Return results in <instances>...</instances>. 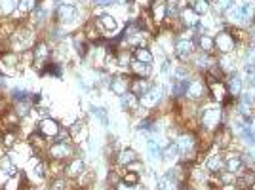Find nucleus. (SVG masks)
<instances>
[{"instance_id":"nucleus-1","label":"nucleus","mask_w":255,"mask_h":190,"mask_svg":"<svg viewBox=\"0 0 255 190\" xmlns=\"http://www.w3.org/2000/svg\"><path fill=\"white\" fill-rule=\"evenodd\" d=\"M223 118H225V108L219 103H211L200 110V126L202 130L207 133H213L219 126H223Z\"/></svg>"},{"instance_id":"nucleus-2","label":"nucleus","mask_w":255,"mask_h":190,"mask_svg":"<svg viewBox=\"0 0 255 190\" xmlns=\"http://www.w3.org/2000/svg\"><path fill=\"white\" fill-rule=\"evenodd\" d=\"M213 40H215V51H219V55H223V53H234L236 51V40H234V36L231 33V25H227L225 29H221L217 35L213 36Z\"/></svg>"},{"instance_id":"nucleus-3","label":"nucleus","mask_w":255,"mask_h":190,"mask_svg":"<svg viewBox=\"0 0 255 190\" xmlns=\"http://www.w3.org/2000/svg\"><path fill=\"white\" fill-rule=\"evenodd\" d=\"M234 142V133H232L231 126H219L217 130L213 131V144L219 150H229Z\"/></svg>"},{"instance_id":"nucleus-4","label":"nucleus","mask_w":255,"mask_h":190,"mask_svg":"<svg viewBox=\"0 0 255 190\" xmlns=\"http://www.w3.org/2000/svg\"><path fill=\"white\" fill-rule=\"evenodd\" d=\"M206 95H209L206 80H202V78H195V80H191V82H189L187 94H185V97H187L189 101H195V103H198V101H202Z\"/></svg>"},{"instance_id":"nucleus-5","label":"nucleus","mask_w":255,"mask_h":190,"mask_svg":"<svg viewBox=\"0 0 255 190\" xmlns=\"http://www.w3.org/2000/svg\"><path fill=\"white\" fill-rule=\"evenodd\" d=\"M195 49H196V42L193 38H177L175 44H173L175 55L183 61L191 59V57L195 55Z\"/></svg>"},{"instance_id":"nucleus-6","label":"nucleus","mask_w":255,"mask_h":190,"mask_svg":"<svg viewBox=\"0 0 255 190\" xmlns=\"http://www.w3.org/2000/svg\"><path fill=\"white\" fill-rule=\"evenodd\" d=\"M48 154L51 160H57V162H63L67 158H71L74 154V148L65 141H55L51 146L48 148Z\"/></svg>"},{"instance_id":"nucleus-7","label":"nucleus","mask_w":255,"mask_h":190,"mask_svg":"<svg viewBox=\"0 0 255 190\" xmlns=\"http://www.w3.org/2000/svg\"><path fill=\"white\" fill-rule=\"evenodd\" d=\"M78 15V10L73 2H61L57 6V12H55V17L59 23H73Z\"/></svg>"},{"instance_id":"nucleus-8","label":"nucleus","mask_w":255,"mask_h":190,"mask_svg":"<svg viewBox=\"0 0 255 190\" xmlns=\"http://www.w3.org/2000/svg\"><path fill=\"white\" fill-rule=\"evenodd\" d=\"M38 133H40L42 137H46V139H55V137H59V133H61L59 122H55L53 118L40 120V124H38Z\"/></svg>"},{"instance_id":"nucleus-9","label":"nucleus","mask_w":255,"mask_h":190,"mask_svg":"<svg viewBox=\"0 0 255 190\" xmlns=\"http://www.w3.org/2000/svg\"><path fill=\"white\" fill-rule=\"evenodd\" d=\"M207 92L213 97L215 103H223L227 97H229V90H227V84L225 80H213V82H207Z\"/></svg>"},{"instance_id":"nucleus-10","label":"nucleus","mask_w":255,"mask_h":190,"mask_svg":"<svg viewBox=\"0 0 255 190\" xmlns=\"http://www.w3.org/2000/svg\"><path fill=\"white\" fill-rule=\"evenodd\" d=\"M151 15H153V21L156 25L166 23V19H168V2L166 0H153Z\"/></svg>"},{"instance_id":"nucleus-11","label":"nucleus","mask_w":255,"mask_h":190,"mask_svg":"<svg viewBox=\"0 0 255 190\" xmlns=\"http://www.w3.org/2000/svg\"><path fill=\"white\" fill-rule=\"evenodd\" d=\"M162 88L160 86H153L149 92H147L143 97H139V103H141V107L145 108H154L158 107V103H160V99H162Z\"/></svg>"},{"instance_id":"nucleus-12","label":"nucleus","mask_w":255,"mask_h":190,"mask_svg":"<svg viewBox=\"0 0 255 190\" xmlns=\"http://www.w3.org/2000/svg\"><path fill=\"white\" fill-rule=\"evenodd\" d=\"M225 84H227V90H229V95L234 97V99H238L244 92V80L240 78V74L238 72H232L229 74L227 78H225Z\"/></svg>"},{"instance_id":"nucleus-13","label":"nucleus","mask_w":255,"mask_h":190,"mask_svg":"<svg viewBox=\"0 0 255 190\" xmlns=\"http://www.w3.org/2000/svg\"><path fill=\"white\" fill-rule=\"evenodd\" d=\"M12 42L15 51H23V49H27V48L33 44V33L29 29H21V31H17L13 35Z\"/></svg>"},{"instance_id":"nucleus-14","label":"nucleus","mask_w":255,"mask_h":190,"mask_svg":"<svg viewBox=\"0 0 255 190\" xmlns=\"http://www.w3.org/2000/svg\"><path fill=\"white\" fill-rule=\"evenodd\" d=\"M156 190H183V183L168 171L156 181Z\"/></svg>"},{"instance_id":"nucleus-15","label":"nucleus","mask_w":255,"mask_h":190,"mask_svg":"<svg viewBox=\"0 0 255 190\" xmlns=\"http://www.w3.org/2000/svg\"><path fill=\"white\" fill-rule=\"evenodd\" d=\"M196 46L202 53H207V55H213L215 53V40L209 33H202V35L196 36Z\"/></svg>"},{"instance_id":"nucleus-16","label":"nucleus","mask_w":255,"mask_h":190,"mask_svg":"<svg viewBox=\"0 0 255 190\" xmlns=\"http://www.w3.org/2000/svg\"><path fill=\"white\" fill-rule=\"evenodd\" d=\"M200 15L193 10V8H183L181 13H179V21H181V25L185 27V29H196L198 25H200V19H198Z\"/></svg>"},{"instance_id":"nucleus-17","label":"nucleus","mask_w":255,"mask_h":190,"mask_svg":"<svg viewBox=\"0 0 255 190\" xmlns=\"http://www.w3.org/2000/svg\"><path fill=\"white\" fill-rule=\"evenodd\" d=\"M130 80L132 78H128V76H114V78H110V92L114 95H118V97L128 94L130 92Z\"/></svg>"},{"instance_id":"nucleus-18","label":"nucleus","mask_w":255,"mask_h":190,"mask_svg":"<svg viewBox=\"0 0 255 190\" xmlns=\"http://www.w3.org/2000/svg\"><path fill=\"white\" fill-rule=\"evenodd\" d=\"M217 67L223 71L225 76H229L232 72H236V57L234 53H223L217 57Z\"/></svg>"},{"instance_id":"nucleus-19","label":"nucleus","mask_w":255,"mask_h":190,"mask_svg":"<svg viewBox=\"0 0 255 190\" xmlns=\"http://www.w3.org/2000/svg\"><path fill=\"white\" fill-rule=\"evenodd\" d=\"M65 173H67V177H71V179L82 177L86 173L84 160H82V158H73V160L69 162V166H65Z\"/></svg>"},{"instance_id":"nucleus-20","label":"nucleus","mask_w":255,"mask_h":190,"mask_svg":"<svg viewBox=\"0 0 255 190\" xmlns=\"http://www.w3.org/2000/svg\"><path fill=\"white\" fill-rule=\"evenodd\" d=\"M151 88H153V82L147 80V78H137L135 76L134 80H130V92L137 95V97H143Z\"/></svg>"},{"instance_id":"nucleus-21","label":"nucleus","mask_w":255,"mask_h":190,"mask_svg":"<svg viewBox=\"0 0 255 190\" xmlns=\"http://www.w3.org/2000/svg\"><path fill=\"white\" fill-rule=\"evenodd\" d=\"M206 169L209 171V173H219V171H223V169H225V156H223L221 150H219L217 154L207 156Z\"/></svg>"},{"instance_id":"nucleus-22","label":"nucleus","mask_w":255,"mask_h":190,"mask_svg":"<svg viewBox=\"0 0 255 190\" xmlns=\"http://www.w3.org/2000/svg\"><path fill=\"white\" fill-rule=\"evenodd\" d=\"M96 23L101 31H105V33H112V31H116L118 29V21H116V17H112L109 13H103V15H99L98 19H96Z\"/></svg>"},{"instance_id":"nucleus-23","label":"nucleus","mask_w":255,"mask_h":190,"mask_svg":"<svg viewBox=\"0 0 255 190\" xmlns=\"http://www.w3.org/2000/svg\"><path fill=\"white\" fill-rule=\"evenodd\" d=\"M116 162H118L120 166L128 167V166H132L134 162H139V156H137V152L132 150V148H124V150H120L118 156H116Z\"/></svg>"},{"instance_id":"nucleus-24","label":"nucleus","mask_w":255,"mask_h":190,"mask_svg":"<svg viewBox=\"0 0 255 190\" xmlns=\"http://www.w3.org/2000/svg\"><path fill=\"white\" fill-rule=\"evenodd\" d=\"M48 57H50L48 46H46L44 42H38L37 46H35V63L42 69V67L48 63Z\"/></svg>"},{"instance_id":"nucleus-25","label":"nucleus","mask_w":255,"mask_h":190,"mask_svg":"<svg viewBox=\"0 0 255 190\" xmlns=\"http://www.w3.org/2000/svg\"><path fill=\"white\" fill-rule=\"evenodd\" d=\"M120 103H122V107L126 108V110H130V112H135V110H139V107H141L139 97H137V95H134L132 92H128V94L122 95Z\"/></svg>"},{"instance_id":"nucleus-26","label":"nucleus","mask_w":255,"mask_h":190,"mask_svg":"<svg viewBox=\"0 0 255 190\" xmlns=\"http://www.w3.org/2000/svg\"><path fill=\"white\" fill-rule=\"evenodd\" d=\"M134 59L139 61V63H147V65H153V61H154V55H153V51H151V49H149L147 46L135 48V49H134Z\"/></svg>"},{"instance_id":"nucleus-27","label":"nucleus","mask_w":255,"mask_h":190,"mask_svg":"<svg viewBox=\"0 0 255 190\" xmlns=\"http://www.w3.org/2000/svg\"><path fill=\"white\" fill-rule=\"evenodd\" d=\"M130 65H132V72H134L137 78H149L151 72H153V67L147 65V63H139V61L134 59Z\"/></svg>"},{"instance_id":"nucleus-28","label":"nucleus","mask_w":255,"mask_h":190,"mask_svg":"<svg viewBox=\"0 0 255 190\" xmlns=\"http://www.w3.org/2000/svg\"><path fill=\"white\" fill-rule=\"evenodd\" d=\"M74 48H76V51H78L80 57H86L90 53V42L86 40V36L82 33L74 36Z\"/></svg>"},{"instance_id":"nucleus-29","label":"nucleus","mask_w":255,"mask_h":190,"mask_svg":"<svg viewBox=\"0 0 255 190\" xmlns=\"http://www.w3.org/2000/svg\"><path fill=\"white\" fill-rule=\"evenodd\" d=\"M162 158H164V160H168V162H177V160L181 158L177 144H175V142H170L166 148H162Z\"/></svg>"},{"instance_id":"nucleus-30","label":"nucleus","mask_w":255,"mask_h":190,"mask_svg":"<svg viewBox=\"0 0 255 190\" xmlns=\"http://www.w3.org/2000/svg\"><path fill=\"white\" fill-rule=\"evenodd\" d=\"M232 6H234V0H213V4H211L213 12L217 13V15H225Z\"/></svg>"},{"instance_id":"nucleus-31","label":"nucleus","mask_w":255,"mask_h":190,"mask_svg":"<svg viewBox=\"0 0 255 190\" xmlns=\"http://www.w3.org/2000/svg\"><path fill=\"white\" fill-rule=\"evenodd\" d=\"M0 169L6 171L10 177H15V175H17V167H15V164L12 162L10 156H2V158H0Z\"/></svg>"},{"instance_id":"nucleus-32","label":"nucleus","mask_w":255,"mask_h":190,"mask_svg":"<svg viewBox=\"0 0 255 190\" xmlns=\"http://www.w3.org/2000/svg\"><path fill=\"white\" fill-rule=\"evenodd\" d=\"M189 82H191V80H173V86H171V94H173V97H183V95L187 94Z\"/></svg>"},{"instance_id":"nucleus-33","label":"nucleus","mask_w":255,"mask_h":190,"mask_svg":"<svg viewBox=\"0 0 255 190\" xmlns=\"http://www.w3.org/2000/svg\"><path fill=\"white\" fill-rule=\"evenodd\" d=\"M191 8L202 17V15H206L211 10V4H209V0H193V6Z\"/></svg>"},{"instance_id":"nucleus-34","label":"nucleus","mask_w":255,"mask_h":190,"mask_svg":"<svg viewBox=\"0 0 255 190\" xmlns=\"http://www.w3.org/2000/svg\"><path fill=\"white\" fill-rule=\"evenodd\" d=\"M0 8L6 15H10L19 8V0H0Z\"/></svg>"},{"instance_id":"nucleus-35","label":"nucleus","mask_w":255,"mask_h":190,"mask_svg":"<svg viewBox=\"0 0 255 190\" xmlns=\"http://www.w3.org/2000/svg\"><path fill=\"white\" fill-rule=\"evenodd\" d=\"M31 107H33V103H31L29 99H27V101H17V105H15V114L25 118V116L31 112Z\"/></svg>"},{"instance_id":"nucleus-36","label":"nucleus","mask_w":255,"mask_h":190,"mask_svg":"<svg viewBox=\"0 0 255 190\" xmlns=\"http://www.w3.org/2000/svg\"><path fill=\"white\" fill-rule=\"evenodd\" d=\"M122 183L130 185V187H137V183H139V173H137V171H132V169H128V171L122 175Z\"/></svg>"},{"instance_id":"nucleus-37","label":"nucleus","mask_w":255,"mask_h":190,"mask_svg":"<svg viewBox=\"0 0 255 190\" xmlns=\"http://www.w3.org/2000/svg\"><path fill=\"white\" fill-rule=\"evenodd\" d=\"M147 146H149V152H151V158H153V160H160V158H162V148L158 146L156 141L151 139V141L147 142Z\"/></svg>"},{"instance_id":"nucleus-38","label":"nucleus","mask_w":255,"mask_h":190,"mask_svg":"<svg viewBox=\"0 0 255 190\" xmlns=\"http://www.w3.org/2000/svg\"><path fill=\"white\" fill-rule=\"evenodd\" d=\"M244 74H246V82L250 84V88H255V65H246Z\"/></svg>"},{"instance_id":"nucleus-39","label":"nucleus","mask_w":255,"mask_h":190,"mask_svg":"<svg viewBox=\"0 0 255 190\" xmlns=\"http://www.w3.org/2000/svg\"><path fill=\"white\" fill-rule=\"evenodd\" d=\"M38 8V2L37 0H19V10L25 13L33 12V10H37Z\"/></svg>"},{"instance_id":"nucleus-40","label":"nucleus","mask_w":255,"mask_h":190,"mask_svg":"<svg viewBox=\"0 0 255 190\" xmlns=\"http://www.w3.org/2000/svg\"><path fill=\"white\" fill-rule=\"evenodd\" d=\"M33 175H35L37 179H42L44 175H46V166H44L40 160L33 162Z\"/></svg>"},{"instance_id":"nucleus-41","label":"nucleus","mask_w":255,"mask_h":190,"mask_svg":"<svg viewBox=\"0 0 255 190\" xmlns=\"http://www.w3.org/2000/svg\"><path fill=\"white\" fill-rule=\"evenodd\" d=\"M246 65H255V46H248L246 49Z\"/></svg>"},{"instance_id":"nucleus-42","label":"nucleus","mask_w":255,"mask_h":190,"mask_svg":"<svg viewBox=\"0 0 255 190\" xmlns=\"http://www.w3.org/2000/svg\"><path fill=\"white\" fill-rule=\"evenodd\" d=\"M50 190H67V183H65L63 179H55V181L51 183Z\"/></svg>"},{"instance_id":"nucleus-43","label":"nucleus","mask_w":255,"mask_h":190,"mask_svg":"<svg viewBox=\"0 0 255 190\" xmlns=\"http://www.w3.org/2000/svg\"><path fill=\"white\" fill-rule=\"evenodd\" d=\"M13 139H15V135H13V131H6V135H4V144L6 146H13Z\"/></svg>"},{"instance_id":"nucleus-44","label":"nucleus","mask_w":255,"mask_h":190,"mask_svg":"<svg viewBox=\"0 0 255 190\" xmlns=\"http://www.w3.org/2000/svg\"><path fill=\"white\" fill-rule=\"evenodd\" d=\"M94 114L99 116L101 124H105V126H107V114H105V110H103V108H94Z\"/></svg>"},{"instance_id":"nucleus-45","label":"nucleus","mask_w":255,"mask_h":190,"mask_svg":"<svg viewBox=\"0 0 255 190\" xmlns=\"http://www.w3.org/2000/svg\"><path fill=\"white\" fill-rule=\"evenodd\" d=\"M8 181H10V175H8L6 171H2V169H0V189H2V187H6V183H8Z\"/></svg>"},{"instance_id":"nucleus-46","label":"nucleus","mask_w":255,"mask_h":190,"mask_svg":"<svg viewBox=\"0 0 255 190\" xmlns=\"http://www.w3.org/2000/svg\"><path fill=\"white\" fill-rule=\"evenodd\" d=\"M132 4H137V6H141V8H151L153 0H134Z\"/></svg>"},{"instance_id":"nucleus-47","label":"nucleus","mask_w":255,"mask_h":190,"mask_svg":"<svg viewBox=\"0 0 255 190\" xmlns=\"http://www.w3.org/2000/svg\"><path fill=\"white\" fill-rule=\"evenodd\" d=\"M116 2H120V0H96L98 6H112V4H116Z\"/></svg>"},{"instance_id":"nucleus-48","label":"nucleus","mask_w":255,"mask_h":190,"mask_svg":"<svg viewBox=\"0 0 255 190\" xmlns=\"http://www.w3.org/2000/svg\"><path fill=\"white\" fill-rule=\"evenodd\" d=\"M114 190H135V187H130L126 183H118V185H114Z\"/></svg>"},{"instance_id":"nucleus-49","label":"nucleus","mask_w":255,"mask_h":190,"mask_svg":"<svg viewBox=\"0 0 255 190\" xmlns=\"http://www.w3.org/2000/svg\"><path fill=\"white\" fill-rule=\"evenodd\" d=\"M37 112L40 114V116H44V118H48V108L46 107H40V108H37ZM42 118V120H44Z\"/></svg>"},{"instance_id":"nucleus-50","label":"nucleus","mask_w":255,"mask_h":190,"mask_svg":"<svg viewBox=\"0 0 255 190\" xmlns=\"http://www.w3.org/2000/svg\"><path fill=\"white\" fill-rule=\"evenodd\" d=\"M250 44H252V46H255V27L252 29V33H250Z\"/></svg>"},{"instance_id":"nucleus-51","label":"nucleus","mask_w":255,"mask_h":190,"mask_svg":"<svg viewBox=\"0 0 255 190\" xmlns=\"http://www.w3.org/2000/svg\"><path fill=\"white\" fill-rule=\"evenodd\" d=\"M168 4H177V0H166Z\"/></svg>"},{"instance_id":"nucleus-52","label":"nucleus","mask_w":255,"mask_h":190,"mask_svg":"<svg viewBox=\"0 0 255 190\" xmlns=\"http://www.w3.org/2000/svg\"><path fill=\"white\" fill-rule=\"evenodd\" d=\"M240 2H250V4H254V0H240Z\"/></svg>"}]
</instances>
